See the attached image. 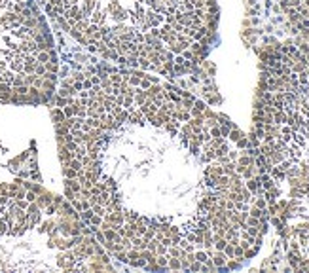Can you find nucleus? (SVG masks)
<instances>
[{"mask_svg":"<svg viewBox=\"0 0 309 273\" xmlns=\"http://www.w3.org/2000/svg\"><path fill=\"white\" fill-rule=\"evenodd\" d=\"M241 137H243V133H241V131H239V129H233V131H231V137H230V139H231V140H235V142H237V140H239V139H241Z\"/></svg>","mask_w":309,"mask_h":273,"instance_id":"nucleus-23","label":"nucleus"},{"mask_svg":"<svg viewBox=\"0 0 309 273\" xmlns=\"http://www.w3.org/2000/svg\"><path fill=\"white\" fill-rule=\"evenodd\" d=\"M46 72H47V70H46V65L38 63V65H36V68H34V74H36V76H44Z\"/></svg>","mask_w":309,"mask_h":273,"instance_id":"nucleus-17","label":"nucleus"},{"mask_svg":"<svg viewBox=\"0 0 309 273\" xmlns=\"http://www.w3.org/2000/svg\"><path fill=\"white\" fill-rule=\"evenodd\" d=\"M14 76H15V72H14V70H4L2 74H0V80L12 85V82H14Z\"/></svg>","mask_w":309,"mask_h":273,"instance_id":"nucleus-7","label":"nucleus"},{"mask_svg":"<svg viewBox=\"0 0 309 273\" xmlns=\"http://www.w3.org/2000/svg\"><path fill=\"white\" fill-rule=\"evenodd\" d=\"M51 118H53V122H55V123H59V122H63L67 116H65V112H63V110H51Z\"/></svg>","mask_w":309,"mask_h":273,"instance_id":"nucleus-10","label":"nucleus"},{"mask_svg":"<svg viewBox=\"0 0 309 273\" xmlns=\"http://www.w3.org/2000/svg\"><path fill=\"white\" fill-rule=\"evenodd\" d=\"M226 260H228V258H226V252H224V250H216V252L213 254V262H214V265H216V267L224 265V264H226Z\"/></svg>","mask_w":309,"mask_h":273,"instance_id":"nucleus-2","label":"nucleus"},{"mask_svg":"<svg viewBox=\"0 0 309 273\" xmlns=\"http://www.w3.org/2000/svg\"><path fill=\"white\" fill-rule=\"evenodd\" d=\"M72 157H74V152H72V150H68L67 146H59V159H61L63 165H67V163H68Z\"/></svg>","mask_w":309,"mask_h":273,"instance_id":"nucleus-1","label":"nucleus"},{"mask_svg":"<svg viewBox=\"0 0 309 273\" xmlns=\"http://www.w3.org/2000/svg\"><path fill=\"white\" fill-rule=\"evenodd\" d=\"M131 243H133V248H137V250H142V248H146V245H148V241H144L142 235H135V237L131 239Z\"/></svg>","mask_w":309,"mask_h":273,"instance_id":"nucleus-3","label":"nucleus"},{"mask_svg":"<svg viewBox=\"0 0 309 273\" xmlns=\"http://www.w3.org/2000/svg\"><path fill=\"white\" fill-rule=\"evenodd\" d=\"M67 165H68V167H72L74 171H82V169H84V165H82V159H78V157H72V159L67 163Z\"/></svg>","mask_w":309,"mask_h":273,"instance_id":"nucleus-9","label":"nucleus"},{"mask_svg":"<svg viewBox=\"0 0 309 273\" xmlns=\"http://www.w3.org/2000/svg\"><path fill=\"white\" fill-rule=\"evenodd\" d=\"M133 97H135V95H125V97H123V104H125V108H127V110H131V104H133Z\"/></svg>","mask_w":309,"mask_h":273,"instance_id":"nucleus-20","label":"nucleus"},{"mask_svg":"<svg viewBox=\"0 0 309 273\" xmlns=\"http://www.w3.org/2000/svg\"><path fill=\"white\" fill-rule=\"evenodd\" d=\"M167 267H169V269H173V271H176V269H180V258H176V256H169V262H167Z\"/></svg>","mask_w":309,"mask_h":273,"instance_id":"nucleus-5","label":"nucleus"},{"mask_svg":"<svg viewBox=\"0 0 309 273\" xmlns=\"http://www.w3.org/2000/svg\"><path fill=\"white\" fill-rule=\"evenodd\" d=\"M112 116H114V120H116V122H120V123H122V122H127L129 112H125V110H122V108H120V110H118V112H114Z\"/></svg>","mask_w":309,"mask_h":273,"instance_id":"nucleus-8","label":"nucleus"},{"mask_svg":"<svg viewBox=\"0 0 309 273\" xmlns=\"http://www.w3.org/2000/svg\"><path fill=\"white\" fill-rule=\"evenodd\" d=\"M102 21H105V12H102V10H97V12L93 14V17H91V23L102 25Z\"/></svg>","mask_w":309,"mask_h":273,"instance_id":"nucleus-6","label":"nucleus"},{"mask_svg":"<svg viewBox=\"0 0 309 273\" xmlns=\"http://www.w3.org/2000/svg\"><path fill=\"white\" fill-rule=\"evenodd\" d=\"M82 85H84V89H91V85H93V84H91V80H87V78H85V80L82 82Z\"/></svg>","mask_w":309,"mask_h":273,"instance_id":"nucleus-26","label":"nucleus"},{"mask_svg":"<svg viewBox=\"0 0 309 273\" xmlns=\"http://www.w3.org/2000/svg\"><path fill=\"white\" fill-rule=\"evenodd\" d=\"M65 195H67V199H70V201H72V199H76V192H74V190H70V188H67V186H65Z\"/></svg>","mask_w":309,"mask_h":273,"instance_id":"nucleus-22","label":"nucleus"},{"mask_svg":"<svg viewBox=\"0 0 309 273\" xmlns=\"http://www.w3.org/2000/svg\"><path fill=\"white\" fill-rule=\"evenodd\" d=\"M193 256H195V260H199L201 264H205V262H207V260H209V252H203V250H199V252H195Z\"/></svg>","mask_w":309,"mask_h":273,"instance_id":"nucleus-15","label":"nucleus"},{"mask_svg":"<svg viewBox=\"0 0 309 273\" xmlns=\"http://www.w3.org/2000/svg\"><path fill=\"white\" fill-rule=\"evenodd\" d=\"M116 254V258L120 260V262H127V252H125V248H122V250H118V252H114Z\"/></svg>","mask_w":309,"mask_h":273,"instance_id":"nucleus-19","label":"nucleus"},{"mask_svg":"<svg viewBox=\"0 0 309 273\" xmlns=\"http://www.w3.org/2000/svg\"><path fill=\"white\" fill-rule=\"evenodd\" d=\"M100 222H102V216H100V214H93V216L89 218V224H91L93 228H97V226H100Z\"/></svg>","mask_w":309,"mask_h":273,"instance_id":"nucleus-14","label":"nucleus"},{"mask_svg":"<svg viewBox=\"0 0 309 273\" xmlns=\"http://www.w3.org/2000/svg\"><path fill=\"white\" fill-rule=\"evenodd\" d=\"M213 135H214V137H218V135H220V129H216V127H214V129H213Z\"/></svg>","mask_w":309,"mask_h":273,"instance_id":"nucleus-32","label":"nucleus"},{"mask_svg":"<svg viewBox=\"0 0 309 273\" xmlns=\"http://www.w3.org/2000/svg\"><path fill=\"white\" fill-rule=\"evenodd\" d=\"M36 80V74H25V85H32Z\"/></svg>","mask_w":309,"mask_h":273,"instance_id":"nucleus-21","label":"nucleus"},{"mask_svg":"<svg viewBox=\"0 0 309 273\" xmlns=\"http://www.w3.org/2000/svg\"><path fill=\"white\" fill-rule=\"evenodd\" d=\"M184 61H186V59H184V57H180V55L175 59V63H176V65H184Z\"/></svg>","mask_w":309,"mask_h":273,"instance_id":"nucleus-29","label":"nucleus"},{"mask_svg":"<svg viewBox=\"0 0 309 273\" xmlns=\"http://www.w3.org/2000/svg\"><path fill=\"white\" fill-rule=\"evenodd\" d=\"M220 133L226 137V135H230V129H228V127H222V129H220Z\"/></svg>","mask_w":309,"mask_h":273,"instance_id":"nucleus-31","label":"nucleus"},{"mask_svg":"<svg viewBox=\"0 0 309 273\" xmlns=\"http://www.w3.org/2000/svg\"><path fill=\"white\" fill-rule=\"evenodd\" d=\"M137 218H138L137 212H133V210H123V220H125V222H135Z\"/></svg>","mask_w":309,"mask_h":273,"instance_id":"nucleus-12","label":"nucleus"},{"mask_svg":"<svg viewBox=\"0 0 309 273\" xmlns=\"http://www.w3.org/2000/svg\"><path fill=\"white\" fill-rule=\"evenodd\" d=\"M36 61L42 63V65H46L47 61H51V49L49 51H38L36 53Z\"/></svg>","mask_w":309,"mask_h":273,"instance_id":"nucleus-4","label":"nucleus"},{"mask_svg":"<svg viewBox=\"0 0 309 273\" xmlns=\"http://www.w3.org/2000/svg\"><path fill=\"white\" fill-rule=\"evenodd\" d=\"M110 82H112V85H120L122 84V74H118L116 70L110 74Z\"/></svg>","mask_w":309,"mask_h":273,"instance_id":"nucleus-16","label":"nucleus"},{"mask_svg":"<svg viewBox=\"0 0 309 273\" xmlns=\"http://www.w3.org/2000/svg\"><path fill=\"white\" fill-rule=\"evenodd\" d=\"M256 207H258V209H264V207H266V199H258V201H256Z\"/></svg>","mask_w":309,"mask_h":273,"instance_id":"nucleus-27","label":"nucleus"},{"mask_svg":"<svg viewBox=\"0 0 309 273\" xmlns=\"http://www.w3.org/2000/svg\"><path fill=\"white\" fill-rule=\"evenodd\" d=\"M46 70H47V72H53V74H55V72L59 70V65H57V61H55V59L47 61V63H46Z\"/></svg>","mask_w":309,"mask_h":273,"instance_id":"nucleus-11","label":"nucleus"},{"mask_svg":"<svg viewBox=\"0 0 309 273\" xmlns=\"http://www.w3.org/2000/svg\"><path fill=\"white\" fill-rule=\"evenodd\" d=\"M6 70V61H0V74Z\"/></svg>","mask_w":309,"mask_h":273,"instance_id":"nucleus-30","label":"nucleus"},{"mask_svg":"<svg viewBox=\"0 0 309 273\" xmlns=\"http://www.w3.org/2000/svg\"><path fill=\"white\" fill-rule=\"evenodd\" d=\"M91 84H93V85H99V84H100V78H99V76H93V78H91Z\"/></svg>","mask_w":309,"mask_h":273,"instance_id":"nucleus-28","label":"nucleus"},{"mask_svg":"<svg viewBox=\"0 0 309 273\" xmlns=\"http://www.w3.org/2000/svg\"><path fill=\"white\" fill-rule=\"evenodd\" d=\"M93 212H95V214H100V216H105V214H106V209L102 207V205L97 203V205H93Z\"/></svg>","mask_w":309,"mask_h":273,"instance_id":"nucleus-18","label":"nucleus"},{"mask_svg":"<svg viewBox=\"0 0 309 273\" xmlns=\"http://www.w3.org/2000/svg\"><path fill=\"white\" fill-rule=\"evenodd\" d=\"M140 80H142V78H138V76L131 74V78H129V84H131V85H138V84H140Z\"/></svg>","mask_w":309,"mask_h":273,"instance_id":"nucleus-25","label":"nucleus"},{"mask_svg":"<svg viewBox=\"0 0 309 273\" xmlns=\"http://www.w3.org/2000/svg\"><path fill=\"white\" fill-rule=\"evenodd\" d=\"M63 173H65V177L67 178H76L78 177V171H74L72 167H68V165H65L63 167Z\"/></svg>","mask_w":309,"mask_h":273,"instance_id":"nucleus-13","label":"nucleus"},{"mask_svg":"<svg viewBox=\"0 0 309 273\" xmlns=\"http://www.w3.org/2000/svg\"><path fill=\"white\" fill-rule=\"evenodd\" d=\"M25 199H27L29 203H32V201H36V194H34L32 190H29V192L25 194Z\"/></svg>","mask_w":309,"mask_h":273,"instance_id":"nucleus-24","label":"nucleus"}]
</instances>
